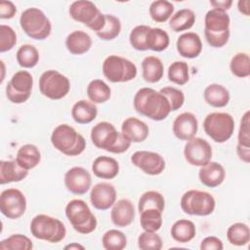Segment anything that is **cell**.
I'll return each mask as SVG.
<instances>
[{
    "label": "cell",
    "mask_w": 250,
    "mask_h": 250,
    "mask_svg": "<svg viewBox=\"0 0 250 250\" xmlns=\"http://www.w3.org/2000/svg\"><path fill=\"white\" fill-rule=\"evenodd\" d=\"M133 104L138 113L154 121L164 120L172 111L167 98L149 87L141 88L137 91Z\"/></svg>",
    "instance_id": "6da1fadb"
},
{
    "label": "cell",
    "mask_w": 250,
    "mask_h": 250,
    "mask_svg": "<svg viewBox=\"0 0 250 250\" xmlns=\"http://www.w3.org/2000/svg\"><path fill=\"white\" fill-rule=\"evenodd\" d=\"M91 140L96 147L117 154L127 151L131 146L122 132L107 121L99 122L92 128Z\"/></svg>",
    "instance_id": "7a4b0ae2"
},
{
    "label": "cell",
    "mask_w": 250,
    "mask_h": 250,
    "mask_svg": "<svg viewBox=\"0 0 250 250\" xmlns=\"http://www.w3.org/2000/svg\"><path fill=\"white\" fill-rule=\"evenodd\" d=\"M230 19L227 12L211 9L204 19V35L207 43L213 48L224 47L229 38Z\"/></svg>",
    "instance_id": "3957f363"
},
{
    "label": "cell",
    "mask_w": 250,
    "mask_h": 250,
    "mask_svg": "<svg viewBox=\"0 0 250 250\" xmlns=\"http://www.w3.org/2000/svg\"><path fill=\"white\" fill-rule=\"evenodd\" d=\"M51 143L57 150L67 156L79 155L86 148L84 137L67 124H61L54 129Z\"/></svg>",
    "instance_id": "277c9868"
},
{
    "label": "cell",
    "mask_w": 250,
    "mask_h": 250,
    "mask_svg": "<svg viewBox=\"0 0 250 250\" xmlns=\"http://www.w3.org/2000/svg\"><path fill=\"white\" fill-rule=\"evenodd\" d=\"M29 229L35 238L51 243L61 242L66 234V229L61 220L45 214L36 215L30 222Z\"/></svg>",
    "instance_id": "5b68a950"
},
{
    "label": "cell",
    "mask_w": 250,
    "mask_h": 250,
    "mask_svg": "<svg viewBox=\"0 0 250 250\" xmlns=\"http://www.w3.org/2000/svg\"><path fill=\"white\" fill-rule=\"evenodd\" d=\"M65 216L79 233L89 234L97 229V219L88 204L82 199H72L65 206Z\"/></svg>",
    "instance_id": "8992f818"
},
{
    "label": "cell",
    "mask_w": 250,
    "mask_h": 250,
    "mask_svg": "<svg viewBox=\"0 0 250 250\" xmlns=\"http://www.w3.org/2000/svg\"><path fill=\"white\" fill-rule=\"evenodd\" d=\"M20 24L24 33L32 39L44 40L52 31V24L47 16L38 8L24 10L20 18Z\"/></svg>",
    "instance_id": "52a82bcc"
},
{
    "label": "cell",
    "mask_w": 250,
    "mask_h": 250,
    "mask_svg": "<svg viewBox=\"0 0 250 250\" xmlns=\"http://www.w3.org/2000/svg\"><path fill=\"white\" fill-rule=\"evenodd\" d=\"M104 76L112 83L128 82L136 78L138 69L136 64L128 59L110 55L103 62Z\"/></svg>",
    "instance_id": "ba28073f"
},
{
    "label": "cell",
    "mask_w": 250,
    "mask_h": 250,
    "mask_svg": "<svg viewBox=\"0 0 250 250\" xmlns=\"http://www.w3.org/2000/svg\"><path fill=\"white\" fill-rule=\"evenodd\" d=\"M69 16L74 21L84 23L87 27L99 32L105 23V15L97 6L88 0H78L69 6Z\"/></svg>",
    "instance_id": "9c48e42d"
},
{
    "label": "cell",
    "mask_w": 250,
    "mask_h": 250,
    "mask_svg": "<svg viewBox=\"0 0 250 250\" xmlns=\"http://www.w3.org/2000/svg\"><path fill=\"white\" fill-rule=\"evenodd\" d=\"M203 128L214 142L223 144L231 138L234 131V120L229 113L211 112L205 117Z\"/></svg>",
    "instance_id": "30bf717a"
},
{
    "label": "cell",
    "mask_w": 250,
    "mask_h": 250,
    "mask_svg": "<svg viewBox=\"0 0 250 250\" xmlns=\"http://www.w3.org/2000/svg\"><path fill=\"white\" fill-rule=\"evenodd\" d=\"M181 208L188 215L208 216L212 214L216 207L214 196L203 190L189 189L181 198Z\"/></svg>",
    "instance_id": "8fae6325"
},
{
    "label": "cell",
    "mask_w": 250,
    "mask_h": 250,
    "mask_svg": "<svg viewBox=\"0 0 250 250\" xmlns=\"http://www.w3.org/2000/svg\"><path fill=\"white\" fill-rule=\"evenodd\" d=\"M40 93L50 100H61L70 90L69 79L55 69L44 71L39 78Z\"/></svg>",
    "instance_id": "7c38bea8"
},
{
    "label": "cell",
    "mask_w": 250,
    "mask_h": 250,
    "mask_svg": "<svg viewBox=\"0 0 250 250\" xmlns=\"http://www.w3.org/2000/svg\"><path fill=\"white\" fill-rule=\"evenodd\" d=\"M33 77L27 70L17 71L6 86V96L13 104L25 103L31 96Z\"/></svg>",
    "instance_id": "4fadbf2b"
},
{
    "label": "cell",
    "mask_w": 250,
    "mask_h": 250,
    "mask_svg": "<svg viewBox=\"0 0 250 250\" xmlns=\"http://www.w3.org/2000/svg\"><path fill=\"white\" fill-rule=\"evenodd\" d=\"M26 210V198L18 188H7L0 195V211L11 220L21 218Z\"/></svg>",
    "instance_id": "5bb4252c"
},
{
    "label": "cell",
    "mask_w": 250,
    "mask_h": 250,
    "mask_svg": "<svg viewBox=\"0 0 250 250\" xmlns=\"http://www.w3.org/2000/svg\"><path fill=\"white\" fill-rule=\"evenodd\" d=\"M212 147L210 144L198 137L187 141L184 147V156L187 162L192 166H204L211 161Z\"/></svg>",
    "instance_id": "9a60e30c"
},
{
    "label": "cell",
    "mask_w": 250,
    "mask_h": 250,
    "mask_svg": "<svg viewBox=\"0 0 250 250\" xmlns=\"http://www.w3.org/2000/svg\"><path fill=\"white\" fill-rule=\"evenodd\" d=\"M131 162L144 173L151 176L159 175L165 169V160L157 152L138 150L131 156Z\"/></svg>",
    "instance_id": "2e32d148"
},
{
    "label": "cell",
    "mask_w": 250,
    "mask_h": 250,
    "mask_svg": "<svg viewBox=\"0 0 250 250\" xmlns=\"http://www.w3.org/2000/svg\"><path fill=\"white\" fill-rule=\"evenodd\" d=\"M91 174L83 167H72L64 174V186L73 194H85L91 188Z\"/></svg>",
    "instance_id": "e0dca14e"
},
{
    "label": "cell",
    "mask_w": 250,
    "mask_h": 250,
    "mask_svg": "<svg viewBox=\"0 0 250 250\" xmlns=\"http://www.w3.org/2000/svg\"><path fill=\"white\" fill-rule=\"evenodd\" d=\"M116 189L109 183L96 184L90 192V201L94 208L98 210H107L116 202Z\"/></svg>",
    "instance_id": "ac0fdd59"
},
{
    "label": "cell",
    "mask_w": 250,
    "mask_h": 250,
    "mask_svg": "<svg viewBox=\"0 0 250 250\" xmlns=\"http://www.w3.org/2000/svg\"><path fill=\"white\" fill-rule=\"evenodd\" d=\"M198 130V121L191 112L179 114L173 122V133L181 141H188L195 137Z\"/></svg>",
    "instance_id": "d6986e66"
},
{
    "label": "cell",
    "mask_w": 250,
    "mask_h": 250,
    "mask_svg": "<svg viewBox=\"0 0 250 250\" xmlns=\"http://www.w3.org/2000/svg\"><path fill=\"white\" fill-rule=\"evenodd\" d=\"M177 51L183 58H197L202 51V41L195 32H185L178 37L176 43Z\"/></svg>",
    "instance_id": "ffe728a7"
},
{
    "label": "cell",
    "mask_w": 250,
    "mask_h": 250,
    "mask_svg": "<svg viewBox=\"0 0 250 250\" xmlns=\"http://www.w3.org/2000/svg\"><path fill=\"white\" fill-rule=\"evenodd\" d=\"M110 219L112 224L119 228L131 225L135 219V207L132 201L122 198L115 202L110 212Z\"/></svg>",
    "instance_id": "44dd1931"
},
{
    "label": "cell",
    "mask_w": 250,
    "mask_h": 250,
    "mask_svg": "<svg viewBox=\"0 0 250 250\" xmlns=\"http://www.w3.org/2000/svg\"><path fill=\"white\" fill-rule=\"evenodd\" d=\"M121 132L129 142L142 143L148 137L149 129L146 123L141 119L128 117L122 122Z\"/></svg>",
    "instance_id": "7402d4cb"
},
{
    "label": "cell",
    "mask_w": 250,
    "mask_h": 250,
    "mask_svg": "<svg viewBox=\"0 0 250 250\" xmlns=\"http://www.w3.org/2000/svg\"><path fill=\"white\" fill-rule=\"evenodd\" d=\"M198 178L201 184L208 188H216L223 184L226 178V171L222 164L210 161L201 166L198 172Z\"/></svg>",
    "instance_id": "603a6c76"
},
{
    "label": "cell",
    "mask_w": 250,
    "mask_h": 250,
    "mask_svg": "<svg viewBox=\"0 0 250 250\" xmlns=\"http://www.w3.org/2000/svg\"><path fill=\"white\" fill-rule=\"evenodd\" d=\"M92 172L100 179L111 180L119 173V163L110 156H98L92 164Z\"/></svg>",
    "instance_id": "cb8c5ba5"
},
{
    "label": "cell",
    "mask_w": 250,
    "mask_h": 250,
    "mask_svg": "<svg viewBox=\"0 0 250 250\" xmlns=\"http://www.w3.org/2000/svg\"><path fill=\"white\" fill-rule=\"evenodd\" d=\"M91 36L82 30L70 32L65 39V47L72 55H83L92 47Z\"/></svg>",
    "instance_id": "d4e9b609"
},
{
    "label": "cell",
    "mask_w": 250,
    "mask_h": 250,
    "mask_svg": "<svg viewBox=\"0 0 250 250\" xmlns=\"http://www.w3.org/2000/svg\"><path fill=\"white\" fill-rule=\"evenodd\" d=\"M28 175V171L21 167L15 160L0 161V184L21 182Z\"/></svg>",
    "instance_id": "484cf974"
},
{
    "label": "cell",
    "mask_w": 250,
    "mask_h": 250,
    "mask_svg": "<svg viewBox=\"0 0 250 250\" xmlns=\"http://www.w3.org/2000/svg\"><path fill=\"white\" fill-rule=\"evenodd\" d=\"M98 108L92 102L80 100L76 102L71 108V116L78 124H89L96 119Z\"/></svg>",
    "instance_id": "4316f807"
},
{
    "label": "cell",
    "mask_w": 250,
    "mask_h": 250,
    "mask_svg": "<svg viewBox=\"0 0 250 250\" xmlns=\"http://www.w3.org/2000/svg\"><path fill=\"white\" fill-rule=\"evenodd\" d=\"M205 102L213 107H224L229 102V90L217 83L208 85L203 93Z\"/></svg>",
    "instance_id": "83f0119b"
},
{
    "label": "cell",
    "mask_w": 250,
    "mask_h": 250,
    "mask_svg": "<svg viewBox=\"0 0 250 250\" xmlns=\"http://www.w3.org/2000/svg\"><path fill=\"white\" fill-rule=\"evenodd\" d=\"M41 160V153L39 148L32 145V144H26L21 146L16 156V161L18 164L22 167L25 170H31L35 168Z\"/></svg>",
    "instance_id": "f1b7e54d"
},
{
    "label": "cell",
    "mask_w": 250,
    "mask_h": 250,
    "mask_svg": "<svg viewBox=\"0 0 250 250\" xmlns=\"http://www.w3.org/2000/svg\"><path fill=\"white\" fill-rule=\"evenodd\" d=\"M142 75L145 81L148 83H156L163 77L164 66L159 58L147 56L142 62Z\"/></svg>",
    "instance_id": "f546056e"
},
{
    "label": "cell",
    "mask_w": 250,
    "mask_h": 250,
    "mask_svg": "<svg viewBox=\"0 0 250 250\" xmlns=\"http://www.w3.org/2000/svg\"><path fill=\"white\" fill-rule=\"evenodd\" d=\"M171 236L180 243H187L192 240L196 234V228L193 222L181 219L176 221L171 228Z\"/></svg>",
    "instance_id": "4dcf8cb0"
},
{
    "label": "cell",
    "mask_w": 250,
    "mask_h": 250,
    "mask_svg": "<svg viewBox=\"0 0 250 250\" xmlns=\"http://www.w3.org/2000/svg\"><path fill=\"white\" fill-rule=\"evenodd\" d=\"M195 22V14L190 9H181L176 12L169 21L170 28L175 32L188 30Z\"/></svg>",
    "instance_id": "1f68e13d"
},
{
    "label": "cell",
    "mask_w": 250,
    "mask_h": 250,
    "mask_svg": "<svg viewBox=\"0 0 250 250\" xmlns=\"http://www.w3.org/2000/svg\"><path fill=\"white\" fill-rule=\"evenodd\" d=\"M146 44L147 50L162 52L168 48L170 44V37L165 30L159 27H150L146 33Z\"/></svg>",
    "instance_id": "d6a6232c"
},
{
    "label": "cell",
    "mask_w": 250,
    "mask_h": 250,
    "mask_svg": "<svg viewBox=\"0 0 250 250\" xmlns=\"http://www.w3.org/2000/svg\"><path fill=\"white\" fill-rule=\"evenodd\" d=\"M87 96L94 104H104L110 99L111 90L102 79H94L87 86Z\"/></svg>",
    "instance_id": "836d02e7"
},
{
    "label": "cell",
    "mask_w": 250,
    "mask_h": 250,
    "mask_svg": "<svg viewBox=\"0 0 250 250\" xmlns=\"http://www.w3.org/2000/svg\"><path fill=\"white\" fill-rule=\"evenodd\" d=\"M165 208V199L164 196L155 190H148L144 192L138 203L139 212H143L147 209H156L160 212H163Z\"/></svg>",
    "instance_id": "e575fe53"
},
{
    "label": "cell",
    "mask_w": 250,
    "mask_h": 250,
    "mask_svg": "<svg viewBox=\"0 0 250 250\" xmlns=\"http://www.w3.org/2000/svg\"><path fill=\"white\" fill-rule=\"evenodd\" d=\"M229 242L235 246L246 245L250 240V229L244 223H234L227 230Z\"/></svg>",
    "instance_id": "d590c367"
},
{
    "label": "cell",
    "mask_w": 250,
    "mask_h": 250,
    "mask_svg": "<svg viewBox=\"0 0 250 250\" xmlns=\"http://www.w3.org/2000/svg\"><path fill=\"white\" fill-rule=\"evenodd\" d=\"M17 62L23 68H32L39 62V52L33 45H21L16 55Z\"/></svg>",
    "instance_id": "8d00e7d4"
},
{
    "label": "cell",
    "mask_w": 250,
    "mask_h": 250,
    "mask_svg": "<svg viewBox=\"0 0 250 250\" xmlns=\"http://www.w3.org/2000/svg\"><path fill=\"white\" fill-rule=\"evenodd\" d=\"M174 13V5L166 0L153 1L149 6V16L156 22H165Z\"/></svg>",
    "instance_id": "74e56055"
},
{
    "label": "cell",
    "mask_w": 250,
    "mask_h": 250,
    "mask_svg": "<svg viewBox=\"0 0 250 250\" xmlns=\"http://www.w3.org/2000/svg\"><path fill=\"white\" fill-rule=\"evenodd\" d=\"M162 213L156 209H147L140 213V224L144 230L154 231L160 229L162 227L163 219Z\"/></svg>",
    "instance_id": "f35d334b"
},
{
    "label": "cell",
    "mask_w": 250,
    "mask_h": 250,
    "mask_svg": "<svg viewBox=\"0 0 250 250\" xmlns=\"http://www.w3.org/2000/svg\"><path fill=\"white\" fill-rule=\"evenodd\" d=\"M188 64L186 62L176 61L168 67V79L180 86L187 84L189 80Z\"/></svg>",
    "instance_id": "ab89813d"
},
{
    "label": "cell",
    "mask_w": 250,
    "mask_h": 250,
    "mask_svg": "<svg viewBox=\"0 0 250 250\" xmlns=\"http://www.w3.org/2000/svg\"><path fill=\"white\" fill-rule=\"evenodd\" d=\"M231 73L238 78H245L250 75V58L247 53L235 54L229 62Z\"/></svg>",
    "instance_id": "60d3db41"
},
{
    "label": "cell",
    "mask_w": 250,
    "mask_h": 250,
    "mask_svg": "<svg viewBox=\"0 0 250 250\" xmlns=\"http://www.w3.org/2000/svg\"><path fill=\"white\" fill-rule=\"evenodd\" d=\"M102 243L106 250H122L127 245V237L122 231L113 229L104 233Z\"/></svg>",
    "instance_id": "b9f144b4"
},
{
    "label": "cell",
    "mask_w": 250,
    "mask_h": 250,
    "mask_svg": "<svg viewBox=\"0 0 250 250\" xmlns=\"http://www.w3.org/2000/svg\"><path fill=\"white\" fill-rule=\"evenodd\" d=\"M121 31V22L118 18L113 15H105V23L104 27L97 32V36L104 41L113 40L116 38Z\"/></svg>",
    "instance_id": "7bdbcfd3"
},
{
    "label": "cell",
    "mask_w": 250,
    "mask_h": 250,
    "mask_svg": "<svg viewBox=\"0 0 250 250\" xmlns=\"http://www.w3.org/2000/svg\"><path fill=\"white\" fill-rule=\"evenodd\" d=\"M32 247V241L21 233L12 234L0 242L1 250H30Z\"/></svg>",
    "instance_id": "ee69618b"
},
{
    "label": "cell",
    "mask_w": 250,
    "mask_h": 250,
    "mask_svg": "<svg viewBox=\"0 0 250 250\" xmlns=\"http://www.w3.org/2000/svg\"><path fill=\"white\" fill-rule=\"evenodd\" d=\"M150 26L141 24L135 26L129 35V42L131 46L137 51H146L147 47L146 44V33L149 30Z\"/></svg>",
    "instance_id": "f6af8a7d"
},
{
    "label": "cell",
    "mask_w": 250,
    "mask_h": 250,
    "mask_svg": "<svg viewBox=\"0 0 250 250\" xmlns=\"http://www.w3.org/2000/svg\"><path fill=\"white\" fill-rule=\"evenodd\" d=\"M138 246L142 250H160L162 239L154 231L144 230L138 237Z\"/></svg>",
    "instance_id": "bcb514c9"
},
{
    "label": "cell",
    "mask_w": 250,
    "mask_h": 250,
    "mask_svg": "<svg viewBox=\"0 0 250 250\" xmlns=\"http://www.w3.org/2000/svg\"><path fill=\"white\" fill-rule=\"evenodd\" d=\"M17 44V34L15 30L6 24L0 25V52L5 53L12 50Z\"/></svg>",
    "instance_id": "7dc6e473"
},
{
    "label": "cell",
    "mask_w": 250,
    "mask_h": 250,
    "mask_svg": "<svg viewBox=\"0 0 250 250\" xmlns=\"http://www.w3.org/2000/svg\"><path fill=\"white\" fill-rule=\"evenodd\" d=\"M159 92L162 93L169 101L172 111H176L183 106L185 103V95L182 90L168 86L160 89Z\"/></svg>",
    "instance_id": "c3c4849f"
},
{
    "label": "cell",
    "mask_w": 250,
    "mask_h": 250,
    "mask_svg": "<svg viewBox=\"0 0 250 250\" xmlns=\"http://www.w3.org/2000/svg\"><path fill=\"white\" fill-rule=\"evenodd\" d=\"M249 115H250V112H249V110H247L241 118L239 131H238V136H237V145L250 147Z\"/></svg>",
    "instance_id": "681fc988"
},
{
    "label": "cell",
    "mask_w": 250,
    "mask_h": 250,
    "mask_svg": "<svg viewBox=\"0 0 250 250\" xmlns=\"http://www.w3.org/2000/svg\"><path fill=\"white\" fill-rule=\"evenodd\" d=\"M223 248V242L217 236H207L200 243L201 250H222Z\"/></svg>",
    "instance_id": "f907efd6"
},
{
    "label": "cell",
    "mask_w": 250,
    "mask_h": 250,
    "mask_svg": "<svg viewBox=\"0 0 250 250\" xmlns=\"http://www.w3.org/2000/svg\"><path fill=\"white\" fill-rule=\"evenodd\" d=\"M17 13V8L15 4L11 1H1L0 2V19L10 20L15 17Z\"/></svg>",
    "instance_id": "816d5d0a"
},
{
    "label": "cell",
    "mask_w": 250,
    "mask_h": 250,
    "mask_svg": "<svg viewBox=\"0 0 250 250\" xmlns=\"http://www.w3.org/2000/svg\"><path fill=\"white\" fill-rule=\"evenodd\" d=\"M236 153L240 160H242L245 163L250 162V147L237 145L236 146Z\"/></svg>",
    "instance_id": "f5cc1de1"
},
{
    "label": "cell",
    "mask_w": 250,
    "mask_h": 250,
    "mask_svg": "<svg viewBox=\"0 0 250 250\" xmlns=\"http://www.w3.org/2000/svg\"><path fill=\"white\" fill-rule=\"evenodd\" d=\"M210 5L213 6V9H218V10H222V11L227 12V10H229L231 7L232 1L231 0L210 1Z\"/></svg>",
    "instance_id": "db71d44e"
},
{
    "label": "cell",
    "mask_w": 250,
    "mask_h": 250,
    "mask_svg": "<svg viewBox=\"0 0 250 250\" xmlns=\"http://www.w3.org/2000/svg\"><path fill=\"white\" fill-rule=\"evenodd\" d=\"M249 0H239L237 3L238 11L243 14L244 16H249Z\"/></svg>",
    "instance_id": "11a10c76"
},
{
    "label": "cell",
    "mask_w": 250,
    "mask_h": 250,
    "mask_svg": "<svg viewBox=\"0 0 250 250\" xmlns=\"http://www.w3.org/2000/svg\"><path fill=\"white\" fill-rule=\"evenodd\" d=\"M64 249H70V250H84L85 247L79 243H76V242H72L70 244H67L64 246Z\"/></svg>",
    "instance_id": "9f6ffc18"
}]
</instances>
